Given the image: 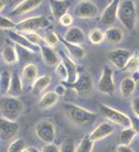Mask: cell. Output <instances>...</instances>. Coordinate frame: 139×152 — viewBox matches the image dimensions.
<instances>
[{
	"label": "cell",
	"mask_w": 139,
	"mask_h": 152,
	"mask_svg": "<svg viewBox=\"0 0 139 152\" xmlns=\"http://www.w3.org/2000/svg\"><path fill=\"white\" fill-rule=\"evenodd\" d=\"M57 101H59V95L56 94L55 91L46 92V94L42 96L41 100H40V107H42V109L52 107Z\"/></svg>",
	"instance_id": "cell-26"
},
{
	"label": "cell",
	"mask_w": 139,
	"mask_h": 152,
	"mask_svg": "<svg viewBox=\"0 0 139 152\" xmlns=\"http://www.w3.org/2000/svg\"><path fill=\"white\" fill-rule=\"evenodd\" d=\"M35 132H36V137L44 142L45 145H51L56 136L55 125H54L52 121L47 119L40 120L35 126Z\"/></svg>",
	"instance_id": "cell-4"
},
{
	"label": "cell",
	"mask_w": 139,
	"mask_h": 152,
	"mask_svg": "<svg viewBox=\"0 0 139 152\" xmlns=\"http://www.w3.org/2000/svg\"><path fill=\"white\" fill-rule=\"evenodd\" d=\"M64 40L73 45H82L86 41V35L79 27H70L64 35Z\"/></svg>",
	"instance_id": "cell-16"
},
{
	"label": "cell",
	"mask_w": 139,
	"mask_h": 152,
	"mask_svg": "<svg viewBox=\"0 0 139 152\" xmlns=\"http://www.w3.org/2000/svg\"><path fill=\"white\" fill-rule=\"evenodd\" d=\"M28 152H41L37 147H28Z\"/></svg>",
	"instance_id": "cell-45"
},
{
	"label": "cell",
	"mask_w": 139,
	"mask_h": 152,
	"mask_svg": "<svg viewBox=\"0 0 139 152\" xmlns=\"http://www.w3.org/2000/svg\"><path fill=\"white\" fill-rule=\"evenodd\" d=\"M135 91V81L133 77H125L120 83V94L123 97H130Z\"/></svg>",
	"instance_id": "cell-23"
},
{
	"label": "cell",
	"mask_w": 139,
	"mask_h": 152,
	"mask_svg": "<svg viewBox=\"0 0 139 152\" xmlns=\"http://www.w3.org/2000/svg\"><path fill=\"white\" fill-rule=\"evenodd\" d=\"M137 132L134 130L132 126L130 128H124L123 130L119 132V136H117V142L121 146H130V143L134 141V138L137 136Z\"/></svg>",
	"instance_id": "cell-22"
},
{
	"label": "cell",
	"mask_w": 139,
	"mask_h": 152,
	"mask_svg": "<svg viewBox=\"0 0 139 152\" xmlns=\"http://www.w3.org/2000/svg\"><path fill=\"white\" fill-rule=\"evenodd\" d=\"M37 74H39V70H37V66L32 63H28V64L22 69V74L20 77L26 83H35L37 81Z\"/></svg>",
	"instance_id": "cell-21"
},
{
	"label": "cell",
	"mask_w": 139,
	"mask_h": 152,
	"mask_svg": "<svg viewBox=\"0 0 139 152\" xmlns=\"http://www.w3.org/2000/svg\"><path fill=\"white\" fill-rule=\"evenodd\" d=\"M116 152H134V150L130 146H121V145H119L116 147Z\"/></svg>",
	"instance_id": "cell-43"
},
{
	"label": "cell",
	"mask_w": 139,
	"mask_h": 152,
	"mask_svg": "<svg viewBox=\"0 0 139 152\" xmlns=\"http://www.w3.org/2000/svg\"><path fill=\"white\" fill-rule=\"evenodd\" d=\"M65 111H66V116L69 118V120L77 126H88V125L93 124L96 118H97L96 113L86 110V109L77 106V105H73V104H66Z\"/></svg>",
	"instance_id": "cell-1"
},
{
	"label": "cell",
	"mask_w": 139,
	"mask_h": 152,
	"mask_svg": "<svg viewBox=\"0 0 139 152\" xmlns=\"http://www.w3.org/2000/svg\"><path fill=\"white\" fill-rule=\"evenodd\" d=\"M97 88L103 95H114L116 91V84L114 81V72L110 66H105L102 70L100 81L97 83Z\"/></svg>",
	"instance_id": "cell-8"
},
{
	"label": "cell",
	"mask_w": 139,
	"mask_h": 152,
	"mask_svg": "<svg viewBox=\"0 0 139 152\" xmlns=\"http://www.w3.org/2000/svg\"><path fill=\"white\" fill-rule=\"evenodd\" d=\"M19 132V124L14 120H9L5 118L0 119V134L3 141H9L15 137Z\"/></svg>",
	"instance_id": "cell-11"
},
{
	"label": "cell",
	"mask_w": 139,
	"mask_h": 152,
	"mask_svg": "<svg viewBox=\"0 0 139 152\" xmlns=\"http://www.w3.org/2000/svg\"><path fill=\"white\" fill-rule=\"evenodd\" d=\"M114 132V126L111 125V123H107V121H103V123H100L96 128L93 129V132L90 134V137L92 141H100V139H103L108 137L110 134H112Z\"/></svg>",
	"instance_id": "cell-15"
},
{
	"label": "cell",
	"mask_w": 139,
	"mask_h": 152,
	"mask_svg": "<svg viewBox=\"0 0 139 152\" xmlns=\"http://www.w3.org/2000/svg\"><path fill=\"white\" fill-rule=\"evenodd\" d=\"M41 152H61V148L59 146L51 143V145H46L44 148L41 150Z\"/></svg>",
	"instance_id": "cell-41"
},
{
	"label": "cell",
	"mask_w": 139,
	"mask_h": 152,
	"mask_svg": "<svg viewBox=\"0 0 139 152\" xmlns=\"http://www.w3.org/2000/svg\"><path fill=\"white\" fill-rule=\"evenodd\" d=\"M41 55H42V60L46 65L49 66H57L60 64V56H59V53L54 50V48H50L44 42L41 46Z\"/></svg>",
	"instance_id": "cell-13"
},
{
	"label": "cell",
	"mask_w": 139,
	"mask_h": 152,
	"mask_svg": "<svg viewBox=\"0 0 139 152\" xmlns=\"http://www.w3.org/2000/svg\"><path fill=\"white\" fill-rule=\"evenodd\" d=\"M123 70L124 72H135V70H139V55H138V53L133 54V56L129 59L128 64L125 65V68Z\"/></svg>",
	"instance_id": "cell-33"
},
{
	"label": "cell",
	"mask_w": 139,
	"mask_h": 152,
	"mask_svg": "<svg viewBox=\"0 0 139 152\" xmlns=\"http://www.w3.org/2000/svg\"><path fill=\"white\" fill-rule=\"evenodd\" d=\"M1 56H3V60L9 65H13L17 64L19 60V56H18V50H17L13 45H7L5 48L3 49L1 51Z\"/></svg>",
	"instance_id": "cell-20"
},
{
	"label": "cell",
	"mask_w": 139,
	"mask_h": 152,
	"mask_svg": "<svg viewBox=\"0 0 139 152\" xmlns=\"http://www.w3.org/2000/svg\"><path fill=\"white\" fill-rule=\"evenodd\" d=\"M74 14L79 18H95L98 15V8L93 1L83 0V1L77 3L74 8Z\"/></svg>",
	"instance_id": "cell-9"
},
{
	"label": "cell",
	"mask_w": 139,
	"mask_h": 152,
	"mask_svg": "<svg viewBox=\"0 0 139 152\" xmlns=\"http://www.w3.org/2000/svg\"><path fill=\"white\" fill-rule=\"evenodd\" d=\"M40 5H41V1H39V0H24V1H20L17 4L13 9H12L10 14L12 15H22V14H26L33 9H36V8Z\"/></svg>",
	"instance_id": "cell-17"
},
{
	"label": "cell",
	"mask_w": 139,
	"mask_h": 152,
	"mask_svg": "<svg viewBox=\"0 0 139 152\" xmlns=\"http://www.w3.org/2000/svg\"><path fill=\"white\" fill-rule=\"evenodd\" d=\"M22 35L35 46H41L45 42L44 39H42V36L40 35V33H37V32H27V33H22Z\"/></svg>",
	"instance_id": "cell-32"
},
{
	"label": "cell",
	"mask_w": 139,
	"mask_h": 152,
	"mask_svg": "<svg viewBox=\"0 0 139 152\" xmlns=\"http://www.w3.org/2000/svg\"><path fill=\"white\" fill-rule=\"evenodd\" d=\"M105 39H106V35H105V32L100 28H93L90 31V33H88V40H90V42L93 45L102 44Z\"/></svg>",
	"instance_id": "cell-29"
},
{
	"label": "cell",
	"mask_w": 139,
	"mask_h": 152,
	"mask_svg": "<svg viewBox=\"0 0 139 152\" xmlns=\"http://www.w3.org/2000/svg\"><path fill=\"white\" fill-rule=\"evenodd\" d=\"M117 18L121 22V24L129 31H132L135 27L137 22V10H135V3L130 0H124L120 1L119 12H117Z\"/></svg>",
	"instance_id": "cell-3"
},
{
	"label": "cell",
	"mask_w": 139,
	"mask_h": 152,
	"mask_svg": "<svg viewBox=\"0 0 139 152\" xmlns=\"http://www.w3.org/2000/svg\"><path fill=\"white\" fill-rule=\"evenodd\" d=\"M44 41L45 44L50 46V48H54V46H56L59 42H60V39L57 37V35L54 31H47L46 32V35L44 37Z\"/></svg>",
	"instance_id": "cell-34"
},
{
	"label": "cell",
	"mask_w": 139,
	"mask_h": 152,
	"mask_svg": "<svg viewBox=\"0 0 139 152\" xmlns=\"http://www.w3.org/2000/svg\"><path fill=\"white\" fill-rule=\"evenodd\" d=\"M55 72H56L57 77L60 78L63 82H66V81H68V70H66L65 65L63 64V63H60V64L56 66V68H55Z\"/></svg>",
	"instance_id": "cell-38"
},
{
	"label": "cell",
	"mask_w": 139,
	"mask_h": 152,
	"mask_svg": "<svg viewBox=\"0 0 139 152\" xmlns=\"http://www.w3.org/2000/svg\"><path fill=\"white\" fill-rule=\"evenodd\" d=\"M60 148H61V152H77V146H75V142L73 138L64 139Z\"/></svg>",
	"instance_id": "cell-35"
},
{
	"label": "cell",
	"mask_w": 139,
	"mask_h": 152,
	"mask_svg": "<svg viewBox=\"0 0 139 152\" xmlns=\"http://www.w3.org/2000/svg\"><path fill=\"white\" fill-rule=\"evenodd\" d=\"M23 90V83H22V77L19 75L18 72H14L13 75H12V83H10V90L9 94L17 96L20 95V92Z\"/></svg>",
	"instance_id": "cell-27"
},
{
	"label": "cell",
	"mask_w": 139,
	"mask_h": 152,
	"mask_svg": "<svg viewBox=\"0 0 139 152\" xmlns=\"http://www.w3.org/2000/svg\"><path fill=\"white\" fill-rule=\"evenodd\" d=\"M100 110L102 113V115L108 119L111 123H115L120 126H124V128H130L132 124H130V116H128L126 114L121 113L116 109H112L111 106H107V105H101Z\"/></svg>",
	"instance_id": "cell-7"
},
{
	"label": "cell",
	"mask_w": 139,
	"mask_h": 152,
	"mask_svg": "<svg viewBox=\"0 0 139 152\" xmlns=\"http://www.w3.org/2000/svg\"><path fill=\"white\" fill-rule=\"evenodd\" d=\"M50 26V20L44 15H39V17H32V18H27L22 20V22L17 23V29L22 33H27V32H36L39 29L46 28Z\"/></svg>",
	"instance_id": "cell-5"
},
{
	"label": "cell",
	"mask_w": 139,
	"mask_h": 152,
	"mask_svg": "<svg viewBox=\"0 0 139 152\" xmlns=\"http://www.w3.org/2000/svg\"><path fill=\"white\" fill-rule=\"evenodd\" d=\"M130 124H132V128L135 130L137 133H139V116L138 115L133 114V115L130 116Z\"/></svg>",
	"instance_id": "cell-40"
},
{
	"label": "cell",
	"mask_w": 139,
	"mask_h": 152,
	"mask_svg": "<svg viewBox=\"0 0 139 152\" xmlns=\"http://www.w3.org/2000/svg\"><path fill=\"white\" fill-rule=\"evenodd\" d=\"M8 36H9L14 42H17V44H18L19 46H22V48H26V49H29V50H33V48H32L33 45L26 39V37L22 35V33H18V32L13 31V29H10V31H8ZM33 51H35V50H33Z\"/></svg>",
	"instance_id": "cell-28"
},
{
	"label": "cell",
	"mask_w": 139,
	"mask_h": 152,
	"mask_svg": "<svg viewBox=\"0 0 139 152\" xmlns=\"http://www.w3.org/2000/svg\"><path fill=\"white\" fill-rule=\"evenodd\" d=\"M55 92H56L59 96H63V95L65 94V86H64L63 83H61V84H59V86L55 88Z\"/></svg>",
	"instance_id": "cell-44"
},
{
	"label": "cell",
	"mask_w": 139,
	"mask_h": 152,
	"mask_svg": "<svg viewBox=\"0 0 139 152\" xmlns=\"http://www.w3.org/2000/svg\"><path fill=\"white\" fill-rule=\"evenodd\" d=\"M69 54H66L64 51H60V58H61V63L65 65L66 70H68V83H73L77 81L78 78V73H77V64L74 63V60L70 56H68Z\"/></svg>",
	"instance_id": "cell-14"
},
{
	"label": "cell",
	"mask_w": 139,
	"mask_h": 152,
	"mask_svg": "<svg viewBox=\"0 0 139 152\" xmlns=\"http://www.w3.org/2000/svg\"><path fill=\"white\" fill-rule=\"evenodd\" d=\"M132 56H133L132 51H129V50H126V49H115V50H111V51L107 54L108 60L121 70L125 68V65L128 64L129 59Z\"/></svg>",
	"instance_id": "cell-10"
},
{
	"label": "cell",
	"mask_w": 139,
	"mask_h": 152,
	"mask_svg": "<svg viewBox=\"0 0 139 152\" xmlns=\"http://www.w3.org/2000/svg\"><path fill=\"white\" fill-rule=\"evenodd\" d=\"M50 83H51L50 75H42V77L37 78V81L33 83V86H32V94L33 95L42 94V92L50 86Z\"/></svg>",
	"instance_id": "cell-25"
},
{
	"label": "cell",
	"mask_w": 139,
	"mask_h": 152,
	"mask_svg": "<svg viewBox=\"0 0 139 152\" xmlns=\"http://www.w3.org/2000/svg\"><path fill=\"white\" fill-rule=\"evenodd\" d=\"M23 102L18 97L14 96H3L1 104H0V110H1V118L9 120H15L22 115L23 113Z\"/></svg>",
	"instance_id": "cell-2"
},
{
	"label": "cell",
	"mask_w": 139,
	"mask_h": 152,
	"mask_svg": "<svg viewBox=\"0 0 139 152\" xmlns=\"http://www.w3.org/2000/svg\"><path fill=\"white\" fill-rule=\"evenodd\" d=\"M119 5H120V1H117V0H114V1L108 4L105 8L103 13L101 14V23L106 24V26H111V24L115 23V20L117 18V12H119Z\"/></svg>",
	"instance_id": "cell-12"
},
{
	"label": "cell",
	"mask_w": 139,
	"mask_h": 152,
	"mask_svg": "<svg viewBox=\"0 0 139 152\" xmlns=\"http://www.w3.org/2000/svg\"><path fill=\"white\" fill-rule=\"evenodd\" d=\"M22 152H28V147H27V148H26V150H23Z\"/></svg>",
	"instance_id": "cell-47"
},
{
	"label": "cell",
	"mask_w": 139,
	"mask_h": 152,
	"mask_svg": "<svg viewBox=\"0 0 139 152\" xmlns=\"http://www.w3.org/2000/svg\"><path fill=\"white\" fill-rule=\"evenodd\" d=\"M50 7H51L54 18L60 20L61 17L66 14V10L70 7V3L66 1V0H54V1H50Z\"/></svg>",
	"instance_id": "cell-18"
},
{
	"label": "cell",
	"mask_w": 139,
	"mask_h": 152,
	"mask_svg": "<svg viewBox=\"0 0 139 152\" xmlns=\"http://www.w3.org/2000/svg\"><path fill=\"white\" fill-rule=\"evenodd\" d=\"M105 35H106V40L110 42V44H119V42L123 41L124 39V32L123 29L119 27H108L106 31H105Z\"/></svg>",
	"instance_id": "cell-24"
},
{
	"label": "cell",
	"mask_w": 139,
	"mask_h": 152,
	"mask_svg": "<svg viewBox=\"0 0 139 152\" xmlns=\"http://www.w3.org/2000/svg\"><path fill=\"white\" fill-rule=\"evenodd\" d=\"M60 42L65 46L66 51H68V54L70 55L71 59H75V60H82V59L86 56V50H84L82 46L69 44V42H66L64 39H60Z\"/></svg>",
	"instance_id": "cell-19"
},
{
	"label": "cell",
	"mask_w": 139,
	"mask_h": 152,
	"mask_svg": "<svg viewBox=\"0 0 139 152\" xmlns=\"http://www.w3.org/2000/svg\"><path fill=\"white\" fill-rule=\"evenodd\" d=\"M132 109L135 115L139 116V97H134L132 100Z\"/></svg>",
	"instance_id": "cell-42"
},
{
	"label": "cell",
	"mask_w": 139,
	"mask_h": 152,
	"mask_svg": "<svg viewBox=\"0 0 139 152\" xmlns=\"http://www.w3.org/2000/svg\"><path fill=\"white\" fill-rule=\"evenodd\" d=\"M4 7H5V1H0V10H3Z\"/></svg>",
	"instance_id": "cell-46"
},
{
	"label": "cell",
	"mask_w": 139,
	"mask_h": 152,
	"mask_svg": "<svg viewBox=\"0 0 139 152\" xmlns=\"http://www.w3.org/2000/svg\"><path fill=\"white\" fill-rule=\"evenodd\" d=\"M12 73H9L8 70H3L1 77H0V83H1V92L7 94L10 90V83H12Z\"/></svg>",
	"instance_id": "cell-31"
},
{
	"label": "cell",
	"mask_w": 139,
	"mask_h": 152,
	"mask_svg": "<svg viewBox=\"0 0 139 152\" xmlns=\"http://www.w3.org/2000/svg\"><path fill=\"white\" fill-rule=\"evenodd\" d=\"M59 22H60L61 26H64V27H69V28H70L71 23H73V17H71L70 14H65L64 17H61Z\"/></svg>",
	"instance_id": "cell-39"
},
{
	"label": "cell",
	"mask_w": 139,
	"mask_h": 152,
	"mask_svg": "<svg viewBox=\"0 0 139 152\" xmlns=\"http://www.w3.org/2000/svg\"><path fill=\"white\" fill-rule=\"evenodd\" d=\"M0 27L1 29H13L17 27V23H14L12 19H9V17H5V15H1V19H0Z\"/></svg>",
	"instance_id": "cell-37"
},
{
	"label": "cell",
	"mask_w": 139,
	"mask_h": 152,
	"mask_svg": "<svg viewBox=\"0 0 139 152\" xmlns=\"http://www.w3.org/2000/svg\"><path fill=\"white\" fill-rule=\"evenodd\" d=\"M26 143L23 139H15L9 145L8 147V152H22L23 150H26Z\"/></svg>",
	"instance_id": "cell-36"
},
{
	"label": "cell",
	"mask_w": 139,
	"mask_h": 152,
	"mask_svg": "<svg viewBox=\"0 0 139 152\" xmlns=\"http://www.w3.org/2000/svg\"><path fill=\"white\" fill-rule=\"evenodd\" d=\"M95 147V141H92L90 134L84 136L82 138V141L79 142V145L77 146V152H92Z\"/></svg>",
	"instance_id": "cell-30"
},
{
	"label": "cell",
	"mask_w": 139,
	"mask_h": 152,
	"mask_svg": "<svg viewBox=\"0 0 139 152\" xmlns=\"http://www.w3.org/2000/svg\"><path fill=\"white\" fill-rule=\"evenodd\" d=\"M65 87L70 88V90H74L78 95L81 96H87L90 95L92 90H93V81H92V77L90 74L83 73L81 75H78L77 81L73 83H68V82H63Z\"/></svg>",
	"instance_id": "cell-6"
}]
</instances>
